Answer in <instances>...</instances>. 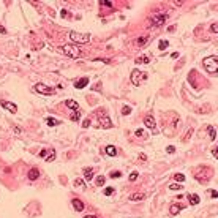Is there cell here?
Returning a JSON list of instances; mask_svg holds the SVG:
<instances>
[{"label": "cell", "mask_w": 218, "mask_h": 218, "mask_svg": "<svg viewBox=\"0 0 218 218\" xmlns=\"http://www.w3.org/2000/svg\"><path fill=\"white\" fill-rule=\"evenodd\" d=\"M166 152H168V153H174V152H176V149L172 147V145H169V147H166Z\"/></svg>", "instance_id": "obj_40"}, {"label": "cell", "mask_w": 218, "mask_h": 218, "mask_svg": "<svg viewBox=\"0 0 218 218\" xmlns=\"http://www.w3.org/2000/svg\"><path fill=\"white\" fill-rule=\"evenodd\" d=\"M168 46H169V43H168L166 40H161V41H160V44H158V48H160V51H165V49H166Z\"/></svg>", "instance_id": "obj_27"}, {"label": "cell", "mask_w": 218, "mask_h": 218, "mask_svg": "<svg viewBox=\"0 0 218 218\" xmlns=\"http://www.w3.org/2000/svg\"><path fill=\"white\" fill-rule=\"evenodd\" d=\"M212 155H213V158H218V150H216V147L212 150Z\"/></svg>", "instance_id": "obj_42"}, {"label": "cell", "mask_w": 218, "mask_h": 218, "mask_svg": "<svg viewBox=\"0 0 218 218\" xmlns=\"http://www.w3.org/2000/svg\"><path fill=\"white\" fill-rule=\"evenodd\" d=\"M60 52H63L65 56H68L70 59H79L81 57V49L78 44H65V46L59 48Z\"/></svg>", "instance_id": "obj_2"}, {"label": "cell", "mask_w": 218, "mask_h": 218, "mask_svg": "<svg viewBox=\"0 0 218 218\" xmlns=\"http://www.w3.org/2000/svg\"><path fill=\"white\" fill-rule=\"evenodd\" d=\"M84 176L87 180H92L93 179V169L92 168H84Z\"/></svg>", "instance_id": "obj_19"}, {"label": "cell", "mask_w": 218, "mask_h": 218, "mask_svg": "<svg viewBox=\"0 0 218 218\" xmlns=\"http://www.w3.org/2000/svg\"><path fill=\"white\" fill-rule=\"evenodd\" d=\"M145 198L144 193H134V194H130V201H142V199Z\"/></svg>", "instance_id": "obj_18"}, {"label": "cell", "mask_w": 218, "mask_h": 218, "mask_svg": "<svg viewBox=\"0 0 218 218\" xmlns=\"http://www.w3.org/2000/svg\"><path fill=\"white\" fill-rule=\"evenodd\" d=\"M84 218H95V216H93V215H85Z\"/></svg>", "instance_id": "obj_48"}, {"label": "cell", "mask_w": 218, "mask_h": 218, "mask_svg": "<svg viewBox=\"0 0 218 218\" xmlns=\"http://www.w3.org/2000/svg\"><path fill=\"white\" fill-rule=\"evenodd\" d=\"M100 5H103V6H107V8H111V6H112V2H111V0H100Z\"/></svg>", "instance_id": "obj_29"}, {"label": "cell", "mask_w": 218, "mask_h": 218, "mask_svg": "<svg viewBox=\"0 0 218 218\" xmlns=\"http://www.w3.org/2000/svg\"><path fill=\"white\" fill-rule=\"evenodd\" d=\"M204 67L209 73H212V74H215L216 70H218V56H210V57H205L202 60Z\"/></svg>", "instance_id": "obj_3"}, {"label": "cell", "mask_w": 218, "mask_h": 218, "mask_svg": "<svg viewBox=\"0 0 218 218\" xmlns=\"http://www.w3.org/2000/svg\"><path fill=\"white\" fill-rule=\"evenodd\" d=\"M0 33H6V29H5L2 24H0Z\"/></svg>", "instance_id": "obj_44"}, {"label": "cell", "mask_w": 218, "mask_h": 218, "mask_svg": "<svg viewBox=\"0 0 218 218\" xmlns=\"http://www.w3.org/2000/svg\"><path fill=\"white\" fill-rule=\"evenodd\" d=\"M182 209H183V205H180V204H172L171 209H169V213H171V215H177V213H180Z\"/></svg>", "instance_id": "obj_14"}, {"label": "cell", "mask_w": 218, "mask_h": 218, "mask_svg": "<svg viewBox=\"0 0 218 218\" xmlns=\"http://www.w3.org/2000/svg\"><path fill=\"white\" fill-rule=\"evenodd\" d=\"M104 182H106L104 176H98V177H96V180H95V185H96V187H103V185H104Z\"/></svg>", "instance_id": "obj_23"}, {"label": "cell", "mask_w": 218, "mask_h": 218, "mask_svg": "<svg viewBox=\"0 0 218 218\" xmlns=\"http://www.w3.org/2000/svg\"><path fill=\"white\" fill-rule=\"evenodd\" d=\"M130 112H131V107H130V106H125V107H122V114H123V115H128Z\"/></svg>", "instance_id": "obj_34"}, {"label": "cell", "mask_w": 218, "mask_h": 218, "mask_svg": "<svg viewBox=\"0 0 218 218\" xmlns=\"http://www.w3.org/2000/svg\"><path fill=\"white\" fill-rule=\"evenodd\" d=\"M114 193V188L112 187H107V188H104V193L103 194H106V196H111Z\"/></svg>", "instance_id": "obj_31"}, {"label": "cell", "mask_w": 218, "mask_h": 218, "mask_svg": "<svg viewBox=\"0 0 218 218\" xmlns=\"http://www.w3.org/2000/svg\"><path fill=\"white\" fill-rule=\"evenodd\" d=\"M38 177H40V171L36 169V168H33V169L29 171V179H30V180H36Z\"/></svg>", "instance_id": "obj_16"}, {"label": "cell", "mask_w": 218, "mask_h": 218, "mask_svg": "<svg viewBox=\"0 0 218 218\" xmlns=\"http://www.w3.org/2000/svg\"><path fill=\"white\" fill-rule=\"evenodd\" d=\"M179 56H180V54H179V52H174V54H172V56H171V57H172V59H179Z\"/></svg>", "instance_id": "obj_45"}, {"label": "cell", "mask_w": 218, "mask_h": 218, "mask_svg": "<svg viewBox=\"0 0 218 218\" xmlns=\"http://www.w3.org/2000/svg\"><path fill=\"white\" fill-rule=\"evenodd\" d=\"M111 177H112V179L122 177V172H120V171H112V172H111Z\"/></svg>", "instance_id": "obj_35"}, {"label": "cell", "mask_w": 218, "mask_h": 218, "mask_svg": "<svg viewBox=\"0 0 218 218\" xmlns=\"http://www.w3.org/2000/svg\"><path fill=\"white\" fill-rule=\"evenodd\" d=\"M134 134L138 136V138H142V136H145V134H144V130H142V128H138V130L134 131Z\"/></svg>", "instance_id": "obj_37"}, {"label": "cell", "mask_w": 218, "mask_h": 218, "mask_svg": "<svg viewBox=\"0 0 218 218\" xmlns=\"http://www.w3.org/2000/svg\"><path fill=\"white\" fill-rule=\"evenodd\" d=\"M183 187H182V183H172L169 185V190H172V191H176V190H182Z\"/></svg>", "instance_id": "obj_28"}, {"label": "cell", "mask_w": 218, "mask_h": 218, "mask_svg": "<svg viewBox=\"0 0 218 218\" xmlns=\"http://www.w3.org/2000/svg\"><path fill=\"white\" fill-rule=\"evenodd\" d=\"M74 187H78V188L81 187V188L84 190V188H85V183H84V180H82V179H76V180H74Z\"/></svg>", "instance_id": "obj_26"}, {"label": "cell", "mask_w": 218, "mask_h": 218, "mask_svg": "<svg viewBox=\"0 0 218 218\" xmlns=\"http://www.w3.org/2000/svg\"><path fill=\"white\" fill-rule=\"evenodd\" d=\"M54 158H56V150H54V149L48 150V153H46V157H44V160H46V161H52Z\"/></svg>", "instance_id": "obj_20"}, {"label": "cell", "mask_w": 218, "mask_h": 218, "mask_svg": "<svg viewBox=\"0 0 218 218\" xmlns=\"http://www.w3.org/2000/svg\"><path fill=\"white\" fill-rule=\"evenodd\" d=\"M14 133H16V134H21V128H17V126H14Z\"/></svg>", "instance_id": "obj_46"}, {"label": "cell", "mask_w": 218, "mask_h": 218, "mask_svg": "<svg viewBox=\"0 0 218 218\" xmlns=\"http://www.w3.org/2000/svg\"><path fill=\"white\" fill-rule=\"evenodd\" d=\"M100 126H101V128H111V126H112L111 119H109L107 115H101V117H100Z\"/></svg>", "instance_id": "obj_8"}, {"label": "cell", "mask_w": 218, "mask_h": 218, "mask_svg": "<svg viewBox=\"0 0 218 218\" xmlns=\"http://www.w3.org/2000/svg\"><path fill=\"white\" fill-rule=\"evenodd\" d=\"M209 134H210V139H212V141H215V138H216L215 126H209Z\"/></svg>", "instance_id": "obj_24"}, {"label": "cell", "mask_w": 218, "mask_h": 218, "mask_svg": "<svg viewBox=\"0 0 218 218\" xmlns=\"http://www.w3.org/2000/svg\"><path fill=\"white\" fill-rule=\"evenodd\" d=\"M65 106H67L68 109H71L73 112H74V111H79V104H78V101H74V100H67V101H65Z\"/></svg>", "instance_id": "obj_10"}, {"label": "cell", "mask_w": 218, "mask_h": 218, "mask_svg": "<svg viewBox=\"0 0 218 218\" xmlns=\"http://www.w3.org/2000/svg\"><path fill=\"white\" fill-rule=\"evenodd\" d=\"M46 123H48L49 126H56V125H60V120L54 119V117H48V119H46Z\"/></svg>", "instance_id": "obj_21"}, {"label": "cell", "mask_w": 218, "mask_h": 218, "mask_svg": "<svg viewBox=\"0 0 218 218\" xmlns=\"http://www.w3.org/2000/svg\"><path fill=\"white\" fill-rule=\"evenodd\" d=\"M191 134H193V128H190V130L187 131V134H185V138L182 139V141H183V142H187V141L190 139V136H191Z\"/></svg>", "instance_id": "obj_33"}, {"label": "cell", "mask_w": 218, "mask_h": 218, "mask_svg": "<svg viewBox=\"0 0 218 218\" xmlns=\"http://www.w3.org/2000/svg\"><path fill=\"white\" fill-rule=\"evenodd\" d=\"M144 125L147 126V128H152V130H155V119H153L152 115H147L144 119Z\"/></svg>", "instance_id": "obj_11"}, {"label": "cell", "mask_w": 218, "mask_h": 218, "mask_svg": "<svg viewBox=\"0 0 218 218\" xmlns=\"http://www.w3.org/2000/svg\"><path fill=\"white\" fill-rule=\"evenodd\" d=\"M89 125H90V120H89V119H85V120L82 122V126H84V128H87Z\"/></svg>", "instance_id": "obj_41"}, {"label": "cell", "mask_w": 218, "mask_h": 218, "mask_svg": "<svg viewBox=\"0 0 218 218\" xmlns=\"http://www.w3.org/2000/svg\"><path fill=\"white\" fill-rule=\"evenodd\" d=\"M79 117H81V111H74V112L71 114L70 119H71L73 122H78V120H79Z\"/></svg>", "instance_id": "obj_25"}, {"label": "cell", "mask_w": 218, "mask_h": 218, "mask_svg": "<svg viewBox=\"0 0 218 218\" xmlns=\"http://www.w3.org/2000/svg\"><path fill=\"white\" fill-rule=\"evenodd\" d=\"M166 14L165 13H161V14H155L153 17H150V25L152 27H161L163 24L166 22Z\"/></svg>", "instance_id": "obj_7"}, {"label": "cell", "mask_w": 218, "mask_h": 218, "mask_svg": "<svg viewBox=\"0 0 218 218\" xmlns=\"http://www.w3.org/2000/svg\"><path fill=\"white\" fill-rule=\"evenodd\" d=\"M147 41H149V36L145 35V36H141V38H138V46H145V44H147Z\"/></svg>", "instance_id": "obj_22"}, {"label": "cell", "mask_w": 218, "mask_h": 218, "mask_svg": "<svg viewBox=\"0 0 218 218\" xmlns=\"http://www.w3.org/2000/svg\"><path fill=\"white\" fill-rule=\"evenodd\" d=\"M136 63H138V65L139 63H149V57H138L136 59Z\"/></svg>", "instance_id": "obj_30"}, {"label": "cell", "mask_w": 218, "mask_h": 218, "mask_svg": "<svg viewBox=\"0 0 218 218\" xmlns=\"http://www.w3.org/2000/svg\"><path fill=\"white\" fill-rule=\"evenodd\" d=\"M71 204H73V207H74V210H78V212L84 210V202L81 201V199H73Z\"/></svg>", "instance_id": "obj_12"}, {"label": "cell", "mask_w": 218, "mask_h": 218, "mask_svg": "<svg viewBox=\"0 0 218 218\" xmlns=\"http://www.w3.org/2000/svg\"><path fill=\"white\" fill-rule=\"evenodd\" d=\"M46 153H48V150H41V152H40V157L44 158V157H46Z\"/></svg>", "instance_id": "obj_43"}, {"label": "cell", "mask_w": 218, "mask_h": 218, "mask_svg": "<svg viewBox=\"0 0 218 218\" xmlns=\"http://www.w3.org/2000/svg\"><path fill=\"white\" fill-rule=\"evenodd\" d=\"M209 194H210L213 199H216V198H218V193H216V190H209Z\"/></svg>", "instance_id": "obj_39"}, {"label": "cell", "mask_w": 218, "mask_h": 218, "mask_svg": "<svg viewBox=\"0 0 218 218\" xmlns=\"http://www.w3.org/2000/svg\"><path fill=\"white\" fill-rule=\"evenodd\" d=\"M210 32H212V33H216V32H218V25H216V22H213V24L210 25Z\"/></svg>", "instance_id": "obj_38"}, {"label": "cell", "mask_w": 218, "mask_h": 218, "mask_svg": "<svg viewBox=\"0 0 218 218\" xmlns=\"http://www.w3.org/2000/svg\"><path fill=\"white\" fill-rule=\"evenodd\" d=\"M188 201H190V204H191V205H198L201 199H199V196H198V194L191 193V194H188Z\"/></svg>", "instance_id": "obj_15"}, {"label": "cell", "mask_w": 218, "mask_h": 218, "mask_svg": "<svg viewBox=\"0 0 218 218\" xmlns=\"http://www.w3.org/2000/svg\"><path fill=\"white\" fill-rule=\"evenodd\" d=\"M174 179H176L177 182H180V183H182V182H185V176H183V174H176Z\"/></svg>", "instance_id": "obj_32"}, {"label": "cell", "mask_w": 218, "mask_h": 218, "mask_svg": "<svg viewBox=\"0 0 218 218\" xmlns=\"http://www.w3.org/2000/svg\"><path fill=\"white\" fill-rule=\"evenodd\" d=\"M193 176L198 182H201V183H204V182H207L209 179L212 177V171L210 168H205V166H199L193 171Z\"/></svg>", "instance_id": "obj_1"}, {"label": "cell", "mask_w": 218, "mask_h": 218, "mask_svg": "<svg viewBox=\"0 0 218 218\" xmlns=\"http://www.w3.org/2000/svg\"><path fill=\"white\" fill-rule=\"evenodd\" d=\"M87 84H89V78H81V79H78L74 82V87L76 89H84Z\"/></svg>", "instance_id": "obj_13"}, {"label": "cell", "mask_w": 218, "mask_h": 218, "mask_svg": "<svg viewBox=\"0 0 218 218\" xmlns=\"http://www.w3.org/2000/svg\"><path fill=\"white\" fill-rule=\"evenodd\" d=\"M136 179H138V172H131V174L128 176V180H130V182H134Z\"/></svg>", "instance_id": "obj_36"}, {"label": "cell", "mask_w": 218, "mask_h": 218, "mask_svg": "<svg viewBox=\"0 0 218 218\" xmlns=\"http://www.w3.org/2000/svg\"><path fill=\"white\" fill-rule=\"evenodd\" d=\"M106 155L115 157V155H117V149L114 147V145H106Z\"/></svg>", "instance_id": "obj_17"}, {"label": "cell", "mask_w": 218, "mask_h": 218, "mask_svg": "<svg viewBox=\"0 0 218 218\" xmlns=\"http://www.w3.org/2000/svg\"><path fill=\"white\" fill-rule=\"evenodd\" d=\"M35 90H36L38 93H41V95H54V93H56V90H54L52 87L43 84V82L36 84V85H35Z\"/></svg>", "instance_id": "obj_6"}, {"label": "cell", "mask_w": 218, "mask_h": 218, "mask_svg": "<svg viewBox=\"0 0 218 218\" xmlns=\"http://www.w3.org/2000/svg\"><path fill=\"white\" fill-rule=\"evenodd\" d=\"M145 79H147V74H145L144 71H141L138 68H134L131 71V82L134 85H141V82H142V81H145Z\"/></svg>", "instance_id": "obj_5"}, {"label": "cell", "mask_w": 218, "mask_h": 218, "mask_svg": "<svg viewBox=\"0 0 218 218\" xmlns=\"http://www.w3.org/2000/svg\"><path fill=\"white\" fill-rule=\"evenodd\" d=\"M70 40L73 43H81V44H85L90 41V35L89 33H78V32H71L70 33Z\"/></svg>", "instance_id": "obj_4"}, {"label": "cell", "mask_w": 218, "mask_h": 218, "mask_svg": "<svg viewBox=\"0 0 218 218\" xmlns=\"http://www.w3.org/2000/svg\"><path fill=\"white\" fill-rule=\"evenodd\" d=\"M2 106H3V109L10 111L11 114H16V112H17V106H16L14 103H11V101H2Z\"/></svg>", "instance_id": "obj_9"}, {"label": "cell", "mask_w": 218, "mask_h": 218, "mask_svg": "<svg viewBox=\"0 0 218 218\" xmlns=\"http://www.w3.org/2000/svg\"><path fill=\"white\" fill-rule=\"evenodd\" d=\"M139 160H142V161H145V155H144V153H141V155H139Z\"/></svg>", "instance_id": "obj_47"}]
</instances>
